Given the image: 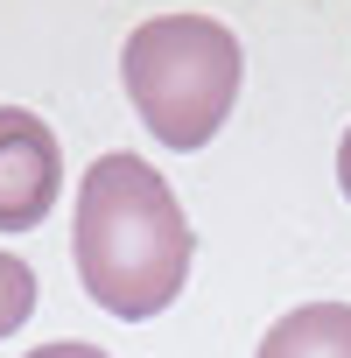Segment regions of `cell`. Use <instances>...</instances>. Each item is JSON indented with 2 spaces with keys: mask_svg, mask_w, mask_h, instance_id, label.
<instances>
[{
  "mask_svg": "<svg viewBox=\"0 0 351 358\" xmlns=\"http://www.w3.org/2000/svg\"><path fill=\"white\" fill-rule=\"evenodd\" d=\"M120 78H127V99L141 113V127L190 155L204 141H218V127L232 120V99H239V36L211 15H162V22H141L120 50Z\"/></svg>",
  "mask_w": 351,
  "mask_h": 358,
  "instance_id": "7a4b0ae2",
  "label": "cell"
},
{
  "mask_svg": "<svg viewBox=\"0 0 351 358\" xmlns=\"http://www.w3.org/2000/svg\"><path fill=\"white\" fill-rule=\"evenodd\" d=\"M71 246L85 295L120 323L162 316L190 281V218L141 155H99L85 169Z\"/></svg>",
  "mask_w": 351,
  "mask_h": 358,
  "instance_id": "6da1fadb",
  "label": "cell"
},
{
  "mask_svg": "<svg viewBox=\"0 0 351 358\" xmlns=\"http://www.w3.org/2000/svg\"><path fill=\"white\" fill-rule=\"evenodd\" d=\"M64 148L29 106H0V232H29L57 204Z\"/></svg>",
  "mask_w": 351,
  "mask_h": 358,
  "instance_id": "3957f363",
  "label": "cell"
},
{
  "mask_svg": "<svg viewBox=\"0 0 351 358\" xmlns=\"http://www.w3.org/2000/svg\"><path fill=\"white\" fill-rule=\"evenodd\" d=\"M253 358H351V302H302L288 309Z\"/></svg>",
  "mask_w": 351,
  "mask_h": 358,
  "instance_id": "277c9868",
  "label": "cell"
},
{
  "mask_svg": "<svg viewBox=\"0 0 351 358\" xmlns=\"http://www.w3.org/2000/svg\"><path fill=\"white\" fill-rule=\"evenodd\" d=\"M29 309H36V274H29V260L0 253V337H15V330L29 323Z\"/></svg>",
  "mask_w": 351,
  "mask_h": 358,
  "instance_id": "5b68a950",
  "label": "cell"
},
{
  "mask_svg": "<svg viewBox=\"0 0 351 358\" xmlns=\"http://www.w3.org/2000/svg\"><path fill=\"white\" fill-rule=\"evenodd\" d=\"M29 358H106L99 344H43V351H29Z\"/></svg>",
  "mask_w": 351,
  "mask_h": 358,
  "instance_id": "8992f818",
  "label": "cell"
},
{
  "mask_svg": "<svg viewBox=\"0 0 351 358\" xmlns=\"http://www.w3.org/2000/svg\"><path fill=\"white\" fill-rule=\"evenodd\" d=\"M337 183H344V197H351V134L337 141Z\"/></svg>",
  "mask_w": 351,
  "mask_h": 358,
  "instance_id": "52a82bcc",
  "label": "cell"
}]
</instances>
